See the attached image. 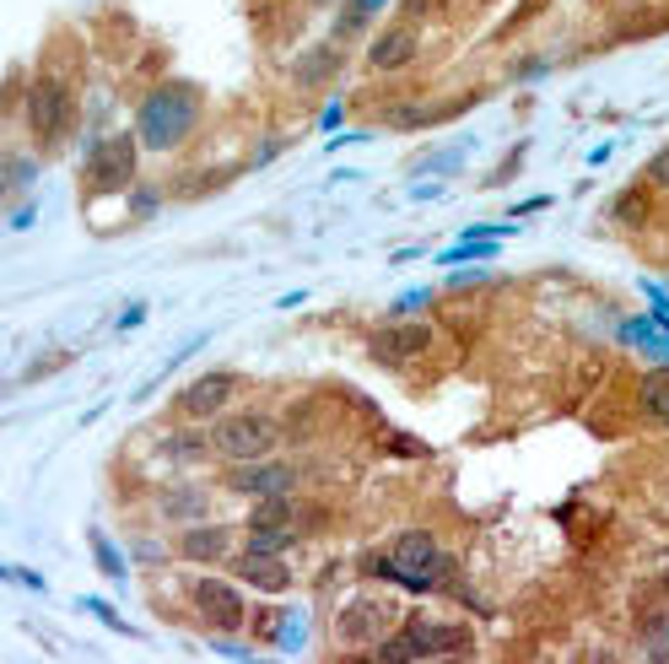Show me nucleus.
<instances>
[{
  "label": "nucleus",
  "instance_id": "22",
  "mask_svg": "<svg viewBox=\"0 0 669 664\" xmlns=\"http://www.w3.org/2000/svg\"><path fill=\"white\" fill-rule=\"evenodd\" d=\"M200 449H211V438L200 443V438H163V454L167 460H194Z\"/></svg>",
  "mask_w": 669,
  "mask_h": 664
},
{
  "label": "nucleus",
  "instance_id": "19",
  "mask_svg": "<svg viewBox=\"0 0 669 664\" xmlns=\"http://www.w3.org/2000/svg\"><path fill=\"white\" fill-rule=\"evenodd\" d=\"M163 513L167 518H200V513H205V498H200V492H167Z\"/></svg>",
  "mask_w": 669,
  "mask_h": 664
},
{
  "label": "nucleus",
  "instance_id": "15",
  "mask_svg": "<svg viewBox=\"0 0 669 664\" xmlns=\"http://www.w3.org/2000/svg\"><path fill=\"white\" fill-rule=\"evenodd\" d=\"M638 400H643V411H648V416H659V422H669V367H654V373L643 378V389H638Z\"/></svg>",
  "mask_w": 669,
  "mask_h": 664
},
{
  "label": "nucleus",
  "instance_id": "18",
  "mask_svg": "<svg viewBox=\"0 0 669 664\" xmlns=\"http://www.w3.org/2000/svg\"><path fill=\"white\" fill-rule=\"evenodd\" d=\"M643 649H648V654H669V611L643 616Z\"/></svg>",
  "mask_w": 669,
  "mask_h": 664
},
{
  "label": "nucleus",
  "instance_id": "26",
  "mask_svg": "<svg viewBox=\"0 0 669 664\" xmlns=\"http://www.w3.org/2000/svg\"><path fill=\"white\" fill-rule=\"evenodd\" d=\"M87 611H92V616H103V622H109V627H125V622H119V616H114V611H109V605H103V600H87Z\"/></svg>",
  "mask_w": 669,
  "mask_h": 664
},
{
  "label": "nucleus",
  "instance_id": "21",
  "mask_svg": "<svg viewBox=\"0 0 669 664\" xmlns=\"http://www.w3.org/2000/svg\"><path fill=\"white\" fill-rule=\"evenodd\" d=\"M92 556H98V567H103L109 578H125V562H119V551H114L103 535H92Z\"/></svg>",
  "mask_w": 669,
  "mask_h": 664
},
{
  "label": "nucleus",
  "instance_id": "1",
  "mask_svg": "<svg viewBox=\"0 0 669 664\" xmlns=\"http://www.w3.org/2000/svg\"><path fill=\"white\" fill-rule=\"evenodd\" d=\"M200 120V98L194 87H157L147 103H141V141L152 152H173Z\"/></svg>",
  "mask_w": 669,
  "mask_h": 664
},
{
  "label": "nucleus",
  "instance_id": "27",
  "mask_svg": "<svg viewBox=\"0 0 669 664\" xmlns=\"http://www.w3.org/2000/svg\"><path fill=\"white\" fill-rule=\"evenodd\" d=\"M373 5H383V0H356V11H373Z\"/></svg>",
  "mask_w": 669,
  "mask_h": 664
},
{
  "label": "nucleus",
  "instance_id": "10",
  "mask_svg": "<svg viewBox=\"0 0 669 664\" xmlns=\"http://www.w3.org/2000/svg\"><path fill=\"white\" fill-rule=\"evenodd\" d=\"M232 389H238V378H232V373H200V378L178 394V411H184L189 422H211L216 411H227Z\"/></svg>",
  "mask_w": 669,
  "mask_h": 664
},
{
  "label": "nucleus",
  "instance_id": "2",
  "mask_svg": "<svg viewBox=\"0 0 669 664\" xmlns=\"http://www.w3.org/2000/svg\"><path fill=\"white\" fill-rule=\"evenodd\" d=\"M276 443H281V427H276L270 416H260V411H249V416H222V422L211 427V449H216L222 460H232V465H243V460H270Z\"/></svg>",
  "mask_w": 669,
  "mask_h": 664
},
{
  "label": "nucleus",
  "instance_id": "14",
  "mask_svg": "<svg viewBox=\"0 0 669 664\" xmlns=\"http://www.w3.org/2000/svg\"><path fill=\"white\" fill-rule=\"evenodd\" d=\"M184 556H194V562H216V556H227V529L222 524H200V529H189L184 535Z\"/></svg>",
  "mask_w": 669,
  "mask_h": 664
},
{
  "label": "nucleus",
  "instance_id": "17",
  "mask_svg": "<svg viewBox=\"0 0 669 664\" xmlns=\"http://www.w3.org/2000/svg\"><path fill=\"white\" fill-rule=\"evenodd\" d=\"M292 498L287 492H276V498H254V513H249V529L254 524H292Z\"/></svg>",
  "mask_w": 669,
  "mask_h": 664
},
{
  "label": "nucleus",
  "instance_id": "6",
  "mask_svg": "<svg viewBox=\"0 0 669 664\" xmlns=\"http://www.w3.org/2000/svg\"><path fill=\"white\" fill-rule=\"evenodd\" d=\"M130 173H136V141H130V136H114V141H103V147L87 158V184H92L98 195L125 189Z\"/></svg>",
  "mask_w": 669,
  "mask_h": 664
},
{
  "label": "nucleus",
  "instance_id": "16",
  "mask_svg": "<svg viewBox=\"0 0 669 664\" xmlns=\"http://www.w3.org/2000/svg\"><path fill=\"white\" fill-rule=\"evenodd\" d=\"M287 546H298V529L292 524H254L249 529V551H287Z\"/></svg>",
  "mask_w": 669,
  "mask_h": 664
},
{
  "label": "nucleus",
  "instance_id": "5",
  "mask_svg": "<svg viewBox=\"0 0 669 664\" xmlns=\"http://www.w3.org/2000/svg\"><path fill=\"white\" fill-rule=\"evenodd\" d=\"M27 125L38 141H60L65 125H71V92L60 82H33L27 92Z\"/></svg>",
  "mask_w": 669,
  "mask_h": 664
},
{
  "label": "nucleus",
  "instance_id": "4",
  "mask_svg": "<svg viewBox=\"0 0 669 664\" xmlns=\"http://www.w3.org/2000/svg\"><path fill=\"white\" fill-rule=\"evenodd\" d=\"M389 622H394V611H389L383 600H351V605L340 611V622H335V638H340L345 649H378L383 632H389Z\"/></svg>",
  "mask_w": 669,
  "mask_h": 664
},
{
  "label": "nucleus",
  "instance_id": "9",
  "mask_svg": "<svg viewBox=\"0 0 669 664\" xmlns=\"http://www.w3.org/2000/svg\"><path fill=\"white\" fill-rule=\"evenodd\" d=\"M194 605L216 632H238L243 627V594L222 578H194Z\"/></svg>",
  "mask_w": 669,
  "mask_h": 664
},
{
  "label": "nucleus",
  "instance_id": "23",
  "mask_svg": "<svg viewBox=\"0 0 669 664\" xmlns=\"http://www.w3.org/2000/svg\"><path fill=\"white\" fill-rule=\"evenodd\" d=\"M643 178H648L654 189H669V147L654 158V163H648V173H643Z\"/></svg>",
  "mask_w": 669,
  "mask_h": 664
},
{
  "label": "nucleus",
  "instance_id": "24",
  "mask_svg": "<svg viewBox=\"0 0 669 664\" xmlns=\"http://www.w3.org/2000/svg\"><path fill=\"white\" fill-rule=\"evenodd\" d=\"M5 578H11V584H22V589H43V578H38V573H27V567H5Z\"/></svg>",
  "mask_w": 669,
  "mask_h": 664
},
{
  "label": "nucleus",
  "instance_id": "11",
  "mask_svg": "<svg viewBox=\"0 0 669 664\" xmlns=\"http://www.w3.org/2000/svg\"><path fill=\"white\" fill-rule=\"evenodd\" d=\"M405 643H411L416 660H427V654H459V649H470V632L454 627V622L411 616V622H405Z\"/></svg>",
  "mask_w": 669,
  "mask_h": 664
},
{
  "label": "nucleus",
  "instance_id": "12",
  "mask_svg": "<svg viewBox=\"0 0 669 664\" xmlns=\"http://www.w3.org/2000/svg\"><path fill=\"white\" fill-rule=\"evenodd\" d=\"M232 573H238L249 589H260V594H281V589L292 584V573H287V562H281L276 551H243V556L232 562Z\"/></svg>",
  "mask_w": 669,
  "mask_h": 664
},
{
  "label": "nucleus",
  "instance_id": "8",
  "mask_svg": "<svg viewBox=\"0 0 669 664\" xmlns=\"http://www.w3.org/2000/svg\"><path fill=\"white\" fill-rule=\"evenodd\" d=\"M227 487L238 498H276V492H292L298 487V471L292 465H276V460H243Z\"/></svg>",
  "mask_w": 669,
  "mask_h": 664
},
{
  "label": "nucleus",
  "instance_id": "13",
  "mask_svg": "<svg viewBox=\"0 0 669 664\" xmlns=\"http://www.w3.org/2000/svg\"><path fill=\"white\" fill-rule=\"evenodd\" d=\"M416 60V33L411 27H394V33H383L373 49H367V65L373 71H400V65H411Z\"/></svg>",
  "mask_w": 669,
  "mask_h": 664
},
{
  "label": "nucleus",
  "instance_id": "20",
  "mask_svg": "<svg viewBox=\"0 0 669 664\" xmlns=\"http://www.w3.org/2000/svg\"><path fill=\"white\" fill-rule=\"evenodd\" d=\"M330 71H335V49H314V54H308V65H298V82L308 87V82H325Z\"/></svg>",
  "mask_w": 669,
  "mask_h": 664
},
{
  "label": "nucleus",
  "instance_id": "28",
  "mask_svg": "<svg viewBox=\"0 0 669 664\" xmlns=\"http://www.w3.org/2000/svg\"><path fill=\"white\" fill-rule=\"evenodd\" d=\"M665 589H669V573H665Z\"/></svg>",
  "mask_w": 669,
  "mask_h": 664
},
{
  "label": "nucleus",
  "instance_id": "7",
  "mask_svg": "<svg viewBox=\"0 0 669 664\" xmlns=\"http://www.w3.org/2000/svg\"><path fill=\"white\" fill-rule=\"evenodd\" d=\"M427 346H432V330H427V325H389V330H378L367 340V356H373L378 367H405V362H416Z\"/></svg>",
  "mask_w": 669,
  "mask_h": 664
},
{
  "label": "nucleus",
  "instance_id": "25",
  "mask_svg": "<svg viewBox=\"0 0 669 664\" xmlns=\"http://www.w3.org/2000/svg\"><path fill=\"white\" fill-rule=\"evenodd\" d=\"M141 320H147V303H130V309L119 314V330H136Z\"/></svg>",
  "mask_w": 669,
  "mask_h": 664
},
{
  "label": "nucleus",
  "instance_id": "3",
  "mask_svg": "<svg viewBox=\"0 0 669 664\" xmlns=\"http://www.w3.org/2000/svg\"><path fill=\"white\" fill-rule=\"evenodd\" d=\"M389 556H394V584L400 589L427 594V589H443V578H449V556L438 551V540L427 529H405Z\"/></svg>",
  "mask_w": 669,
  "mask_h": 664
}]
</instances>
